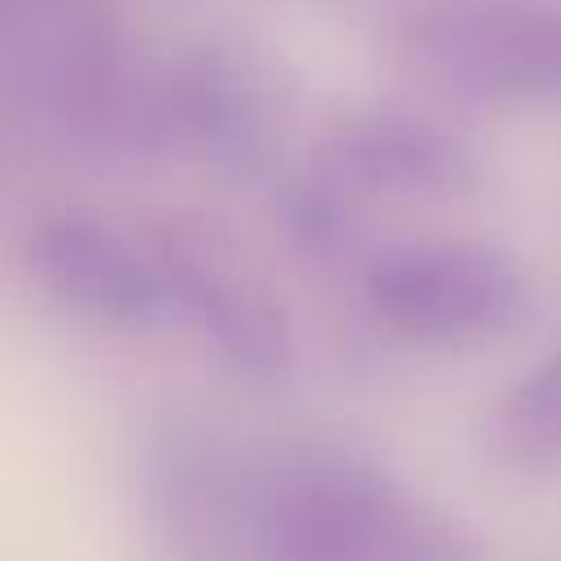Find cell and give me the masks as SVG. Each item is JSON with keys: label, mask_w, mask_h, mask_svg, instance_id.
I'll return each mask as SVG.
<instances>
[{"label": "cell", "mask_w": 561, "mask_h": 561, "mask_svg": "<svg viewBox=\"0 0 561 561\" xmlns=\"http://www.w3.org/2000/svg\"><path fill=\"white\" fill-rule=\"evenodd\" d=\"M254 561H478V535L386 460L337 438H267L250 460Z\"/></svg>", "instance_id": "cell-1"}, {"label": "cell", "mask_w": 561, "mask_h": 561, "mask_svg": "<svg viewBox=\"0 0 561 561\" xmlns=\"http://www.w3.org/2000/svg\"><path fill=\"white\" fill-rule=\"evenodd\" d=\"M254 443L188 408L158 412L136 443L131 486L153 561H254Z\"/></svg>", "instance_id": "cell-2"}, {"label": "cell", "mask_w": 561, "mask_h": 561, "mask_svg": "<svg viewBox=\"0 0 561 561\" xmlns=\"http://www.w3.org/2000/svg\"><path fill=\"white\" fill-rule=\"evenodd\" d=\"M368 307L425 346H478L530 320V285L517 263L486 241H408L364 267Z\"/></svg>", "instance_id": "cell-3"}, {"label": "cell", "mask_w": 561, "mask_h": 561, "mask_svg": "<svg viewBox=\"0 0 561 561\" xmlns=\"http://www.w3.org/2000/svg\"><path fill=\"white\" fill-rule=\"evenodd\" d=\"M412 66L478 105H561V9L535 0H438L408 26Z\"/></svg>", "instance_id": "cell-4"}, {"label": "cell", "mask_w": 561, "mask_h": 561, "mask_svg": "<svg viewBox=\"0 0 561 561\" xmlns=\"http://www.w3.org/2000/svg\"><path fill=\"white\" fill-rule=\"evenodd\" d=\"M167 114L175 149L202 158L215 175L254 184L280 171L294 92L267 53L206 39L167 70Z\"/></svg>", "instance_id": "cell-5"}, {"label": "cell", "mask_w": 561, "mask_h": 561, "mask_svg": "<svg viewBox=\"0 0 561 561\" xmlns=\"http://www.w3.org/2000/svg\"><path fill=\"white\" fill-rule=\"evenodd\" d=\"M26 276L57 307L114 329L158 333L175 329L171 280L158 245H140L92 215H48L26 232Z\"/></svg>", "instance_id": "cell-6"}, {"label": "cell", "mask_w": 561, "mask_h": 561, "mask_svg": "<svg viewBox=\"0 0 561 561\" xmlns=\"http://www.w3.org/2000/svg\"><path fill=\"white\" fill-rule=\"evenodd\" d=\"M175 329H188L202 351L237 381L280 386L298 368V333L285 302L237 267L215 245H193L184 237L158 241Z\"/></svg>", "instance_id": "cell-7"}, {"label": "cell", "mask_w": 561, "mask_h": 561, "mask_svg": "<svg viewBox=\"0 0 561 561\" xmlns=\"http://www.w3.org/2000/svg\"><path fill=\"white\" fill-rule=\"evenodd\" d=\"M316 158L359 197L456 202L482 184V158L456 127L394 105L342 114Z\"/></svg>", "instance_id": "cell-8"}, {"label": "cell", "mask_w": 561, "mask_h": 561, "mask_svg": "<svg viewBox=\"0 0 561 561\" xmlns=\"http://www.w3.org/2000/svg\"><path fill=\"white\" fill-rule=\"evenodd\" d=\"M482 443L513 473H561V351H552L491 403Z\"/></svg>", "instance_id": "cell-9"}, {"label": "cell", "mask_w": 561, "mask_h": 561, "mask_svg": "<svg viewBox=\"0 0 561 561\" xmlns=\"http://www.w3.org/2000/svg\"><path fill=\"white\" fill-rule=\"evenodd\" d=\"M359 193L337 180L320 158L272 175V215L294 254L307 263H337L359 237Z\"/></svg>", "instance_id": "cell-10"}, {"label": "cell", "mask_w": 561, "mask_h": 561, "mask_svg": "<svg viewBox=\"0 0 561 561\" xmlns=\"http://www.w3.org/2000/svg\"><path fill=\"white\" fill-rule=\"evenodd\" d=\"M13 4H22V0H13ZM44 4H75V0H44Z\"/></svg>", "instance_id": "cell-11"}, {"label": "cell", "mask_w": 561, "mask_h": 561, "mask_svg": "<svg viewBox=\"0 0 561 561\" xmlns=\"http://www.w3.org/2000/svg\"><path fill=\"white\" fill-rule=\"evenodd\" d=\"M9 9H13V0H0V18H4V13H9Z\"/></svg>", "instance_id": "cell-12"}]
</instances>
